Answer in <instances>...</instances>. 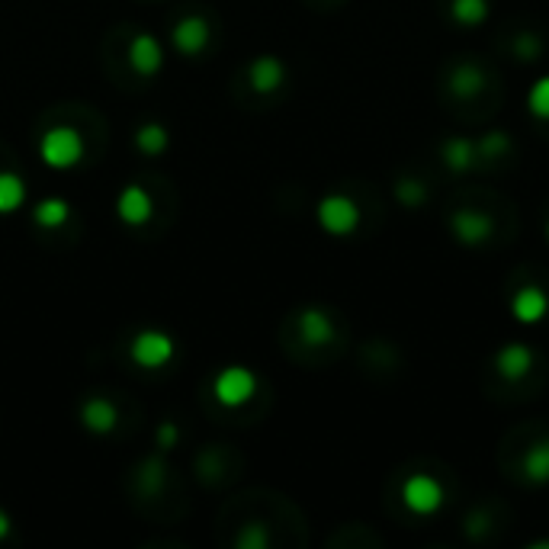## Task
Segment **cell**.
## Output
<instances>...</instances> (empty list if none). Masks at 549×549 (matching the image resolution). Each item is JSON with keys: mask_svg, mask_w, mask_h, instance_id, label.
<instances>
[{"mask_svg": "<svg viewBox=\"0 0 549 549\" xmlns=\"http://www.w3.org/2000/svg\"><path fill=\"white\" fill-rule=\"evenodd\" d=\"M39 158L52 171H71L84 161V139L74 126H52L39 139Z\"/></svg>", "mask_w": 549, "mask_h": 549, "instance_id": "obj_1", "label": "cell"}, {"mask_svg": "<svg viewBox=\"0 0 549 549\" xmlns=\"http://www.w3.org/2000/svg\"><path fill=\"white\" fill-rule=\"evenodd\" d=\"M257 392V376L248 370V366H225V370L216 373L212 379V395L216 402L225 408H241L254 399Z\"/></svg>", "mask_w": 549, "mask_h": 549, "instance_id": "obj_2", "label": "cell"}, {"mask_svg": "<svg viewBox=\"0 0 549 549\" xmlns=\"http://www.w3.org/2000/svg\"><path fill=\"white\" fill-rule=\"evenodd\" d=\"M174 338L167 331H158V328H145L132 338V360L145 366V370H161L164 363L174 360Z\"/></svg>", "mask_w": 549, "mask_h": 549, "instance_id": "obj_3", "label": "cell"}, {"mask_svg": "<svg viewBox=\"0 0 549 549\" xmlns=\"http://www.w3.org/2000/svg\"><path fill=\"white\" fill-rule=\"evenodd\" d=\"M315 216H318V225H322L328 235H350L360 225L357 203L350 200V196H341V193L325 196V200L318 203Z\"/></svg>", "mask_w": 549, "mask_h": 549, "instance_id": "obj_4", "label": "cell"}, {"mask_svg": "<svg viewBox=\"0 0 549 549\" xmlns=\"http://www.w3.org/2000/svg\"><path fill=\"white\" fill-rule=\"evenodd\" d=\"M402 501H405V508L411 514H434L440 511V505H444V485H440L434 476H408L405 485H402Z\"/></svg>", "mask_w": 549, "mask_h": 549, "instance_id": "obj_5", "label": "cell"}, {"mask_svg": "<svg viewBox=\"0 0 549 549\" xmlns=\"http://www.w3.org/2000/svg\"><path fill=\"white\" fill-rule=\"evenodd\" d=\"M116 216L122 225L142 228L155 216V200H151V193L142 183H129V187H122V193L116 196Z\"/></svg>", "mask_w": 549, "mask_h": 549, "instance_id": "obj_6", "label": "cell"}, {"mask_svg": "<svg viewBox=\"0 0 549 549\" xmlns=\"http://www.w3.org/2000/svg\"><path fill=\"white\" fill-rule=\"evenodd\" d=\"M129 65L135 74L151 78V74H158L164 68V45L151 33H139L129 42Z\"/></svg>", "mask_w": 549, "mask_h": 549, "instance_id": "obj_7", "label": "cell"}, {"mask_svg": "<svg viewBox=\"0 0 549 549\" xmlns=\"http://www.w3.org/2000/svg\"><path fill=\"white\" fill-rule=\"evenodd\" d=\"M450 225H453V235L463 244H469V248H479V244H485L495 232L492 216H485V212H476V209H460L450 219Z\"/></svg>", "mask_w": 549, "mask_h": 549, "instance_id": "obj_8", "label": "cell"}, {"mask_svg": "<svg viewBox=\"0 0 549 549\" xmlns=\"http://www.w3.org/2000/svg\"><path fill=\"white\" fill-rule=\"evenodd\" d=\"M248 81L257 94H273V90H280L283 81H286V65L277 58V55H261L251 61L248 68Z\"/></svg>", "mask_w": 549, "mask_h": 549, "instance_id": "obj_9", "label": "cell"}, {"mask_svg": "<svg viewBox=\"0 0 549 549\" xmlns=\"http://www.w3.org/2000/svg\"><path fill=\"white\" fill-rule=\"evenodd\" d=\"M174 49L183 55H200L209 45V23L203 17H183L174 29H171Z\"/></svg>", "mask_w": 549, "mask_h": 549, "instance_id": "obj_10", "label": "cell"}, {"mask_svg": "<svg viewBox=\"0 0 549 549\" xmlns=\"http://www.w3.org/2000/svg\"><path fill=\"white\" fill-rule=\"evenodd\" d=\"M81 424L90 434H110L119 424V408L110 399H103V395H94V399L81 405Z\"/></svg>", "mask_w": 549, "mask_h": 549, "instance_id": "obj_11", "label": "cell"}, {"mask_svg": "<svg viewBox=\"0 0 549 549\" xmlns=\"http://www.w3.org/2000/svg\"><path fill=\"white\" fill-rule=\"evenodd\" d=\"M511 312L521 325H537L549 312V296L540 286H524L521 293L511 299Z\"/></svg>", "mask_w": 549, "mask_h": 549, "instance_id": "obj_12", "label": "cell"}, {"mask_svg": "<svg viewBox=\"0 0 549 549\" xmlns=\"http://www.w3.org/2000/svg\"><path fill=\"white\" fill-rule=\"evenodd\" d=\"M495 370L508 379V383H517L533 370V350L527 344H508L495 354Z\"/></svg>", "mask_w": 549, "mask_h": 549, "instance_id": "obj_13", "label": "cell"}, {"mask_svg": "<svg viewBox=\"0 0 549 549\" xmlns=\"http://www.w3.org/2000/svg\"><path fill=\"white\" fill-rule=\"evenodd\" d=\"M299 331H302V338L309 344H315V347L334 341V322L328 318L325 309H315V305L299 315Z\"/></svg>", "mask_w": 549, "mask_h": 549, "instance_id": "obj_14", "label": "cell"}, {"mask_svg": "<svg viewBox=\"0 0 549 549\" xmlns=\"http://www.w3.org/2000/svg\"><path fill=\"white\" fill-rule=\"evenodd\" d=\"M440 158H444V164L450 167L453 174H466L472 161H476V145H472L469 139H447L444 148H440Z\"/></svg>", "mask_w": 549, "mask_h": 549, "instance_id": "obj_15", "label": "cell"}, {"mask_svg": "<svg viewBox=\"0 0 549 549\" xmlns=\"http://www.w3.org/2000/svg\"><path fill=\"white\" fill-rule=\"evenodd\" d=\"M26 200V180L13 171H0V216L17 212Z\"/></svg>", "mask_w": 549, "mask_h": 549, "instance_id": "obj_16", "label": "cell"}, {"mask_svg": "<svg viewBox=\"0 0 549 549\" xmlns=\"http://www.w3.org/2000/svg\"><path fill=\"white\" fill-rule=\"evenodd\" d=\"M71 219V206L65 203V200H58V196H49V200H42V203H36V209H33V222L39 225V228H61Z\"/></svg>", "mask_w": 549, "mask_h": 549, "instance_id": "obj_17", "label": "cell"}, {"mask_svg": "<svg viewBox=\"0 0 549 549\" xmlns=\"http://www.w3.org/2000/svg\"><path fill=\"white\" fill-rule=\"evenodd\" d=\"M167 145H171V135H167L161 122H145V126H139V132H135V148L148 158L161 155Z\"/></svg>", "mask_w": 549, "mask_h": 549, "instance_id": "obj_18", "label": "cell"}, {"mask_svg": "<svg viewBox=\"0 0 549 549\" xmlns=\"http://www.w3.org/2000/svg\"><path fill=\"white\" fill-rule=\"evenodd\" d=\"M485 78H482V71L476 65H460L453 74H450V90H453V97H476L479 90H482Z\"/></svg>", "mask_w": 549, "mask_h": 549, "instance_id": "obj_19", "label": "cell"}, {"mask_svg": "<svg viewBox=\"0 0 549 549\" xmlns=\"http://www.w3.org/2000/svg\"><path fill=\"white\" fill-rule=\"evenodd\" d=\"M524 476L530 485L549 482V440H540V444L524 456Z\"/></svg>", "mask_w": 549, "mask_h": 549, "instance_id": "obj_20", "label": "cell"}, {"mask_svg": "<svg viewBox=\"0 0 549 549\" xmlns=\"http://www.w3.org/2000/svg\"><path fill=\"white\" fill-rule=\"evenodd\" d=\"M453 20L463 23V26H479L488 20V13H492V7H488V0H453Z\"/></svg>", "mask_w": 549, "mask_h": 549, "instance_id": "obj_21", "label": "cell"}, {"mask_svg": "<svg viewBox=\"0 0 549 549\" xmlns=\"http://www.w3.org/2000/svg\"><path fill=\"white\" fill-rule=\"evenodd\" d=\"M527 106H530V113L537 116V119H549V74L530 87Z\"/></svg>", "mask_w": 549, "mask_h": 549, "instance_id": "obj_22", "label": "cell"}, {"mask_svg": "<svg viewBox=\"0 0 549 549\" xmlns=\"http://www.w3.org/2000/svg\"><path fill=\"white\" fill-rule=\"evenodd\" d=\"M508 148H511L508 132H488L485 139H479L476 155H482V158H498V155H505Z\"/></svg>", "mask_w": 549, "mask_h": 549, "instance_id": "obj_23", "label": "cell"}, {"mask_svg": "<svg viewBox=\"0 0 549 549\" xmlns=\"http://www.w3.org/2000/svg\"><path fill=\"white\" fill-rule=\"evenodd\" d=\"M395 196H399V203H405V206H421L427 200V193L418 180H399L395 183Z\"/></svg>", "mask_w": 549, "mask_h": 549, "instance_id": "obj_24", "label": "cell"}, {"mask_svg": "<svg viewBox=\"0 0 549 549\" xmlns=\"http://www.w3.org/2000/svg\"><path fill=\"white\" fill-rule=\"evenodd\" d=\"M514 52H517V58H524V61H533L540 52H543V42L537 39V36H517V42H514Z\"/></svg>", "mask_w": 549, "mask_h": 549, "instance_id": "obj_25", "label": "cell"}, {"mask_svg": "<svg viewBox=\"0 0 549 549\" xmlns=\"http://www.w3.org/2000/svg\"><path fill=\"white\" fill-rule=\"evenodd\" d=\"M177 440H180V427L174 421H164L158 427V447L161 450H174L177 447Z\"/></svg>", "mask_w": 549, "mask_h": 549, "instance_id": "obj_26", "label": "cell"}, {"mask_svg": "<svg viewBox=\"0 0 549 549\" xmlns=\"http://www.w3.org/2000/svg\"><path fill=\"white\" fill-rule=\"evenodd\" d=\"M238 543H241V546H267V537H264V530L251 527V533H244V537H241Z\"/></svg>", "mask_w": 549, "mask_h": 549, "instance_id": "obj_27", "label": "cell"}, {"mask_svg": "<svg viewBox=\"0 0 549 549\" xmlns=\"http://www.w3.org/2000/svg\"><path fill=\"white\" fill-rule=\"evenodd\" d=\"M10 530H13V521H10V514L0 508V540H7L10 537Z\"/></svg>", "mask_w": 549, "mask_h": 549, "instance_id": "obj_28", "label": "cell"}, {"mask_svg": "<svg viewBox=\"0 0 549 549\" xmlns=\"http://www.w3.org/2000/svg\"><path fill=\"white\" fill-rule=\"evenodd\" d=\"M546 238H549V222H546Z\"/></svg>", "mask_w": 549, "mask_h": 549, "instance_id": "obj_29", "label": "cell"}]
</instances>
